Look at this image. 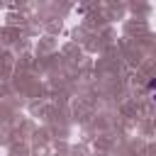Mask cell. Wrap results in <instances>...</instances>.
I'll use <instances>...</instances> for the list:
<instances>
[{
  "mask_svg": "<svg viewBox=\"0 0 156 156\" xmlns=\"http://www.w3.org/2000/svg\"><path fill=\"white\" fill-rule=\"evenodd\" d=\"M149 88H151V90H154V95H156V80H154V83H151ZM154 100H156V98H154Z\"/></svg>",
  "mask_w": 156,
  "mask_h": 156,
  "instance_id": "obj_1",
  "label": "cell"
}]
</instances>
